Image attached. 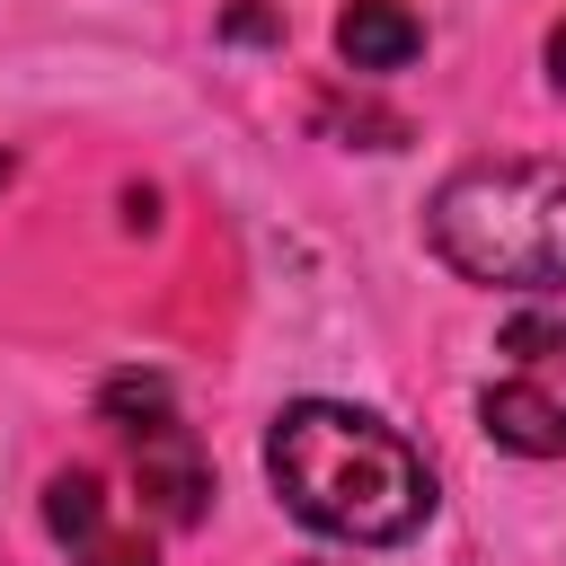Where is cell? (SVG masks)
Masks as SVG:
<instances>
[{
  "label": "cell",
  "instance_id": "11",
  "mask_svg": "<svg viewBox=\"0 0 566 566\" xmlns=\"http://www.w3.org/2000/svg\"><path fill=\"white\" fill-rule=\"evenodd\" d=\"M301 566H336V557H301Z\"/></svg>",
  "mask_w": 566,
  "mask_h": 566
},
{
  "label": "cell",
  "instance_id": "8",
  "mask_svg": "<svg viewBox=\"0 0 566 566\" xmlns=\"http://www.w3.org/2000/svg\"><path fill=\"white\" fill-rule=\"evenodd\" d=\"M230 35H239V44H256V35H274V9H256V0H239V9H230Z\"/></svg>",
  "mask_w": 566,
  "mask_h": 566
},
{
  "label": "cell",
  "instance_id": "10",
  "mask_svg": "<svg viewBox=\"0 0 566 566\" xmlns=\"http://www.w3.org/2000/svg\"><path fill=\"white\" fill-rule=\"evenodd\" d=\"M9 177H18V159H9V150H0V186H9Z\"/></svg>",
  "mask_w": 566,
  "mask_h": 566
},
{
  "label": "cell",
  "instance_id": "4",
  "mask_svg": "<svg viewBox=\"0 0 566 566\" xmlns=\"http://www.w3.org/2000/svg\"><path fill=\"white\" fill-rule=\"evenodd\" d=\"M44 531L71 548V566H159V548L115 522L97 469H53L44 478Z\"/></svg>",
  "mask_w": 566,
  "mask_h": 566
},
{
  "label": "cell",
  "instance_id": "1",
  "mask_svg": "<svg viewBox=\"0 0 566 566\" xmlns=\"http://www.w3.org/2000/svg\"><path fill=\"white\" fill-rule=\"evenodd\" d=\"M265 478L292 522L345 548H398L433 522V469L424 451L345 398H292L265 424Z\"/></svg>",
  "mask_w": 566,
  "mask_h": 566
},
{
  "label": "cell",
  "instance_id": "9",
  "mask_svg": "<svg viewBox=\"0 0 566 566\" xmlns=\"http://www.w3.org/2000/svg\"><path fill=\"white\" fill-rule=\"evenodd\" d=\"M548 88H557V97H566V18H557V27H548Z\"/></svg>",
  "mask_w": 566,
  "mask_h": 566
},
{
  "label": "cell",
  "instance_id": "7",
  "mask_svg": "<svg viewBox=\"0 0 566 566\" xmlns=\"http://www.w3.org/2000/svg\"><path fill=\"white\" fill-rule=\"evenodd\" d=\"M504 354H513V363H548V354H566V318H548V310H522V318L504 327Z\"/></svg>",
  "mask_w": 566,
  "mask_h": 566
},
{
  "label": "cell",
  "instance_id": "5",
  "mask_svg": "<svg viewBox=\"0 0 566 566\" xmlns=\"http://www.w3.org/2000/svg\"><path fill=\"white\" fill-rule=\"evenodd\" d=\"M336 53H345V71H354V80L407 71V62L424 53V18H416L407 0H354V9L336 18Z\"/></svg>",
  "mask_w": 566,
  "mask_h": 566
},
{
  "label": "cell",
  "instance_id": "3",
  "mask_svg": "<svg viewBox=\"0 0 566 566\" xmlns=\"http://www.w3.org/2000/svg\"><path fill=\"white\" fill-rule=\"evenodd\" d=\"M124 442H133V478H142V504H150L168 531H195V522L212 513V460H203V442L186 433L177 398H168V407H150L142 424H124Z\"/></svg>",
  "mask_w": 566,
  "mask_h": 566
},
{
  "label": "cell",
  "instance_id": "2",
  "mask_svg": "<svg viewBox=\"0 0 566 566\" xmlns=\"http://www.w3.org/2000/svg\"><path fill=\"white\" fill-rule=\"evenodd\" d=\"M424 248L486 292H566V159H469L424 203Z\"/></svg>",
  "mask_w": 566,
  "mask_h": 566
},
{
  "label": "cell",
  "instance_id": "6",
  "mask_svg": "<svg viewBox=\"0 0 566 566\" xmlns=\"http://www.w3.org/2000/svg\"><path fill=\"white\" fill-rule=\"evenodd\" d=\"M478 424L495 451H522V460H557L566 451V407L539 389V380H495L478 389Z\"/></svg>",
  "mask_w": 566,
  "mask_h": 566
}]
</instances>
